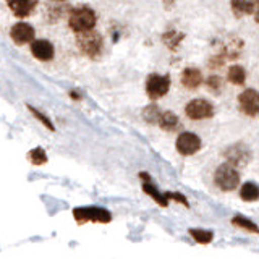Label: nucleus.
<instances>
[{"mask_svg":"<svg viewBox=\"0 0 259 259\" xmlns=\"http://www.w3.org/2000/svg\"><path fill=\"white\" fill-rule=\"evenodd\" d=\"M164 196H165L167 201H175V202H178V204H183L185 207H190L188 199H186V196H185V194H182V193L167 191V193H164Z\"/></svg>","mask_w":259,"mask_h":259,"instance_id":"nucleus-25","label":"nucleus"},{"mask_svg":"<svg viewBox=\"0 0 259 259\" xmlns=\"http://www.w3.org/2000/svg\"><path fill=\"white\" fill-rule=\"evenodd\" d=\"M238 109L246 117H259V93L256 89L248 88L238 96Z\"/></svg>","mask_w":259,"mask_h":259,"instance_id":"nucleus-9","label":"nucleus"},{"mask_svg":"<svg viewBox=\"0 0 259 259\" xmlns=\"http://www.w3.org/2000/svg\"><path fill=\"white\" fill-rule=\"evenodd\" d=\"M224 157L227 160V164L238 170L240 167H245L249 164L251 159H253V152L248 148V144L238 141V143L230 144L229 148L224 151Z\"/></svg>","mask_w":259,"mask_h":259,"instance_id":"nucleus-5","label":"nucleus"},{"mask_svg":"<svg viewBox=\"0 0 259 259\" xmlns=\"http://www.w3.org/2000/svg\"><path fill=\"white\" fill-rule=\"evenodd\" d=\"M214 183L221 191H225V193L235 191V188L240 185V172L225 162V164H221L215 168Z\"/></svg>","mask_w":259,"mask_h":259,"instance_id":"nucleus-4","label":"nucleus"},{"mask_svg":"<svg viewBox=\"0 0 259 259\" xmlns=\"http://www.w3.org/2000/svg\"><path fill=\"white\" fill-rule=\"evenodd\" d=\"M240 198L245 202H256L259 199V185L254 182H246L240 188Z\"/></svg>","mask_w":259,"mask_h":259,"instance_id":"nucleus-18","label":"nucleus"},{"mask_svg":"<svg viewBox=\"0 0 259 259\" xmlns=\"http://www.w3.org/2000/svg\"><path fill=\"white\" fill-rule=\"evenodd\" d=\"M206 84H207V88L210 89V91L219 93L222 89V78L217 76V75H212V76H209L206 79Z\"/></svg>","mask_w":259,"mask_h":259,"instance_id":"nucleus-26","label":"nucleus"},{"mask_svg":"<svg viewBox=\"0 0 259 259\" xmlns=\"http://www.w3.org/2000/svg\"><path fill=\"white\" fill-rule=\"evenodd\" d=\"M26 107H28V110H29V113H31V115L32 117H34L37 121H39V123H42L47 130H49V132H55V125H54V121L51 120V118H49L47 115H46V113L44 112H40L39 109H36V107H32V105H26Z\"/></svg>","mask_w":259,"mask_h":259,"instance_id":"nucleus-23","label":"nucleus"},{"mask_svg":"<svg viewBox=\"0 0 259 259\" xmlns=\"http://www.w3.org/2000/svg\"><path fill=\"white\" fill-rule=\"evenodd\" d=\"M8 8L18 18H26L37 7V0H7Z\"/></svg>","mask_w":259,"mask_h":259,"instance_id":"nucleus-13","label":"nucleus"},{"mask_svg":"<svg viewBox=\"0 0 259 259\" xmlns=\"http://www.w3.org/2000/svg\"><path fill=\"white\" fill-rule=\"evenodd\" d=\"M190 237L199 243V245H209L214 240V232L212 230H206V229H190L188 230Z\"/></svg>","mask_w":259,"mask_h":259,"instance_id":"nucleus-20","label":"nucleus"},{"mask_svg":"<svg viewBox=\"0 0 259 259\" xmlns=\"http://www.w3.org/2000/svg\"><path fill=\"white\" fill-rule=\"evenodd\" d=\"M230 222H232V225L238 227V229H241V230H246L248 233L259 235V225L254 221H251V219L245 217V215H241V214L233 215Z\"/></svg>","mask_w":259,"mask_h":259,"instance_id":"nucleus-17","label":"nucleus"},{"mask_svg":"<svg viewBox=\"0 0 259 259\" xmlns=\"http://www.w3.org/2000/svg\"><path fill=\"white\" fill-rule=\"evenodd\" d=\"M202 148V141L201 138L193 133V132H182L180 135L177 136L175 141V149L180 156H194L196 152H199Z\"/></svg>","mask_w":259,"mask_h":259,"instance_id":"nucleus-6","label":"nucleus"},{"mask_svg":"<svg viewBox=\"0 0 259 259\" xmlns=\"http://www.w3.org/2000/svg\"><path fill=\"white\" fill-rule=\"evenodd\" d=\"M52 2H65V0H52Z\"/></svg>","mask_w":259,"mask_h":259,"instance_id":"nucleus-29","label":"nucleus"},{"mask_svg":"<svg viewBox=\"0 0 259 259\" xmlns=\"http://www.w3.org/2000/svg\"><path fill=\"white\" fill-rule=\"evenodd\" d=\"M170 89V76L168 75H159L152 73L146 79V94L151 101L162 99Z\"/></svg>","mask_w":259,"mask_h":259,"instance_id":"nucleus-7","label":"nucleus"},{"mask_svg":"<svg viewBox=\"0 0 259 259\" xmlns=\"http://www.w3.org/2000/svg\"><path fill=\"white\" fill-rule=\"evenodd\" d=\"M36 31L31 26L29 23H16L10 29V37L16 46H24V44H31L34 40Z\"/></svg>","mask_w":259,"mask_h":259,"instance_id":"nucleus-10","label":"nucleus"},{"mask_svg":"<svg viewBox=\"0 0 259 259\" xmlns=\"http://www.w3.org/2000/svg\"><path fill=\"white\" fill-rule=\"evenodd\" d=\"M185 113L190 120L199 121V120L212 118L215 109L212 102H209L207 99H193L185 105Z\"/></svg>","mask_w":259,"mask_h":259,"instance_id":"nucleus-8","label":"nucleus"},{"mask_svg":"<svg viewBox=\"0 0 259 259\" xmlns=\"http://www.w3.org/2000/svg\"><path fill=\"white\" fill-rule=\"evenodd\" d=\"M182 84L186 88V89H198L201 84H202V73L199 68H194V67H188L185 68L183 73H182Z\"/></svg>","mask_w":259,"mask_h":259,"instance_id":"nucleus-15","label":"nucleus"},{"mask_svg":"<svg viewBox=\"0 0 259 259\" xmlns=\"http://www.w3.org/2000/svg\"><path fill=\"white\" fill-rule=\"evenodd\" d=\"M73 219L79 224H109L112 221L110 210L105 207H97V206H84V207H75L73 209Z\"/></svg>","mask_w":259,"mask_h":259,"instance_id":"nucleus-2","label":"nucleus"},{"mask_svg":"<svg viewBox=\"0 0 259 259\" xmlns=\"http://www.w3.org/2000/svg\"><path fill=\"white\" fill-rule=\"evenodd\" d=\"M138 177H140V180L143 182V183H141L143 191H144L146 194H148V196H149L154 202H157V206H160V207H167V206H168V201L165 199L164 193H160L157 186L154 185L151 175H149L148 172H140V175H138Z\"/></svg>","mask_w":259,"mask_h":259,"instance_id":"nucleus-11","label":"nucleus"},{"mask_svg":"<svg viewBox=\"0 0 259 259\" xmlns=\"http://www.w3.org/2000/svg\"><path fill=\"white\" fill-rule=\"evenodd\" d=\"M160 107L157 104H149V105H146L144 110H143V118L146 123H149V125H157V121L160 118Z\"/></svg>","mask_w":259,"mask_h":259,"instance_id":"nucleus-21","label":"nucleus"},{"mask_svg":"<svg viewBox=\"0 0 259 259\" xmlns=\"http://www.w3.org/2000/svg\"><path fill=\"white\" fill-rule=\"evenodd\" d=\"M227 79L235 86H243L246 81V70L241 65H232L229 68V73H227Z\"/></svg>","mask_w":259,"mask_h":259,"instance_id":"nucleus-19","label":"nucleus"},{"mask_svg":"<svg viewBox=\"0 0 259 259\" xmlns=\"http://www.w3.org/2000/svg\"><path fill=\"white\" fill-rule=\"evenodd\" d=\"M76 44L79 47V51L83 52L86 57H89V59H97V57H101V54L104 51L102 36L96 29L78 34Z\"/></svg>","mask_w":259,"mask_h":259,"instance_id":"nucleus-3","label":"nucleus"},{"mask_svg":"<svg viewBox=\"0 0 259 259\" xmlns=\"http://www.w3.org/2000/svg\"><path fill=\"white\" fill-rule=\"evenodd\" d=\"M96 23H97V15L91 7L83 5V7H78V8H75V10L70 12L68 26L71 31H75L76 34L93 31Z\"/></svg>","mask_w":259,"mask_h":259,"instance_id":"nucleus-1","label":"nucleus"},{"mask_svg":"<svg viewBox=\"0 0 259 259\" xmlns=\"http://www.w3.org/2000/svg\"><path fill=\"white\" fill-rule=\"evenodd\" d=\"M232 12L237 18L243 15H251L259 10V0H230Z\"/></svg>","mask_w":259,"mask_h":259,"instance_id":"nucleus-14","label":"nucleus"},{"mask_svg":"<svg viewBox=\"0 0 259 259\" xmlns=\"http://www.w3.org/2000/svg\"><path fill=\"white\" fill-rule=\"evenodd\" d=\"M28 160L31 162L32 165L39 167V165H44L46 162L49 160V157H47V152L42 148H34V149H31L28 152Z\"/></svg>","mask_w":259,"mask_h":259,"instance_id":"nucleus-24","label":"nucleus"},{"mask_svg":"<svg viewBox=\"0 0 259 259\" xmlns=\"http://www.w3.org/2000/svg\"><path fill=\"white\" fill-rule=\"evenodd\" d=\"M70 97H71L73 101H83V94H79L78 91H75V89L70 91Z\"/></svg>","mask_w":259,"mask_h":259,"instance_id":"nucleus-27","label":"nucleus"},{"mask_svg":"<svg viewBox=\"0 0 259 259\" xmlns=\"http://www.w3.org/2000/svg\"><path fill=\"white\" fill-rule=\"evenodd\" d=\"M254 20H256V23H259V10L254 13Z\"/></svg>","mask_w":259,"mask_h":259,"instance_id":"nucleus-28","label":"nucleus"},{"mask_svg":"<svg viewBox=\"0 0 259 259\" xmlns=\"http://www.w3.org/2000/svg\"><path fill=\"white\" fill-rule=\"evenodd\" d=\"M157 125L164 130V132H168V133L178 132V130L182 128L180 118L177 117V113L170 112V110H165V112L160 113V118L157 121Z\"/></svg>","mask_w":259,"mask_h":259,"instance_id":"nucleus-16","label":"nucleus"},{"mask_svg":"<svg viewBox=\"0 0 259 259\" xmlns=\"http://www.w3.org/2000/svg\"><path fill=\"white\" fill-rule=\"evenodd\" d=\"M183 37H185V34H182V32H177L175 29H170L165 32L164 36H162V40H164V44L170 49V51H177V47L180 46Z\"/></svg>","mask_w":259,"mask_h":259,"instance_id":"nucleus-22","label":"nucleus"},{"mask_svg":"<svg viewBox=\"0 0 259 259\" xmlns=\"http://www.w3.org/2000/svg\"><path fill=\"white\" fill-rule=\"evenodd\" d=\"M31 54L40 62H51L55 55L54 44L47 39H34L31 42Z\"/></svg>","mask_w":259,"mask_h":259,"instance_id":"nucleus-12","label":"nucleus"}]
</instances>
